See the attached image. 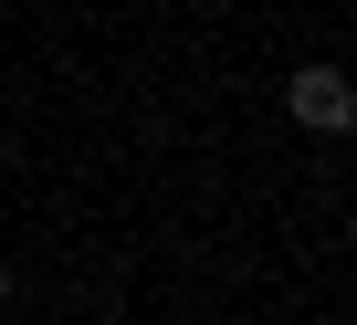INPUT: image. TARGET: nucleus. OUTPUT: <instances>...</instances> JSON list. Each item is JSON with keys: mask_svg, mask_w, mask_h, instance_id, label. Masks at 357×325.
I'll list each match as a JSON object with an SVG mask.
<instances>
[{"mask_svg": "<svg viewBox=\"0 0 357 325\" xmlns=\"http://www.w3.org/2000/svg\"><path fill=\"white\" fill-rule=\"evenodd\" d=\"M0 304H11V273H0Z\"/></svg>", "mask_w": 357, "mask_h": 325, "instance_id": "obj_2", "label": "nucleus"}, {"mask_svg": "<svg viewBox=\"0 0 357 325\" xmlns=\"http://www.w3.org/2000/svg\"><path fill=\"white\" fill-rule=\"evenodd\" d=\"M284 105H294V126H315V136H347V126H357V84H347L336 63H305V74L284 84Z\"/></svg>", "mask_w": 357, "mask_h": 325, "instance_id": "obj_1", "label": "nucleus"}]
</instances>
